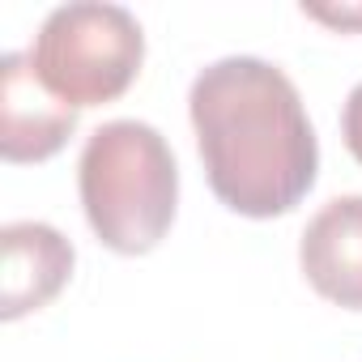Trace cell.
<instances>
[{
    "label": "cell",
    "instance_id": "6da1fadb",
    "mask_svg": "<svg viewBox=\"0 0 362 362\" xmlns=\"http://www.w3.org/2000/svg\"><path fill=\"white\" fill-rule=\"evenodd\" d=\"M214 197L243 218L290 214L315 184L320 141L298 86L260 56H226L188 94Z\"/></svg>",
    "mask_w": 362,
    "mask_h": 362
},
{
    "label": "cell",
    "instance_id": "7a4b0ae2",
    "mask_svg": "<svg viewBox=\"0 0 362 362\" xmlns=\"http://www.w3.org/2000/svg\"><path fill=\"white\" fill-rule=\"evenodd\" d=\"M77 188L90 230L119 256L162 243L179 205V166L166 136L145 119H111L90 132Z\"/></svg>",
    "mask_w": 362,
    "mask_h": 362
},
{
    "label": "cell",
    "instance_id": "3957f363",
    "mask_svg": "<svg viewBox=\"0 0 362 362\" xmlns=\"http://www.w3.org/2000/svg\"><path fill=\"white\" fill-rule=\"evenodd\" d=\"M26 60L39 86L64 107H98L119 98L136 81L145 35L124 5L73 0L43 18Z\"/></svg>",
    "mask_w": 362,
    "mask_h": 362
},
{
    "label": "cell",
    "instance_id": "277c9868",
    "mask_svg": "<svg viewBox=\"0 0 362 362\" xmlns=\"http://www.w3.org/2000/svg\"><path fill=\"white\" fill-rule=\"evenodd\" d=\"M77 132V111L52 98L22 52L0 56V153L5 162H43Z\"/></svg>",
    "mask_w": 362,
    "mask_h": 362
},
{
    "label": "cell",
    "instance_id": "5b68a950",
    "mask_svg": "<svg viewBox=\"0 0 362 362\" xmlns=\"http://www.w3.org/2000/svg\"><path fill=\"white\" fill-rule=\"evenodd\" d=\"M298 264L315 294L362 311V197H337L307 222Z\"/></svg>",
    "mask_w": 362,
    "mask_h": 362
},
{
    "label": "cell",
    "instance_id": "8992f818",
    "mask_svg": "<svg viewBox=\"0 0 362 362\" xmlns=\"http://www.w3.org/2000/svg\"><path fill=\"white\" fill-rule=\"evenodd\" d=\"M0 252H5V290H0L5 320L47 307L73 273V243L47 222H9L0 230Z\"/></svg>",
    "mask_w": 362,
    "mask_h": 362
},
{
    "label": "cell",
    "instance_id": "52a82bcc",
    "mask_svg": "<svg viewBox=\"0 0 362 362\" xmlns=\"http://www.w3.org/2000/svg\"><path fill=\"white\" fill-rule=\"evenodd\" d=\"M341 136H345V145H349V153L362 162V81L349 90V98H345V111H341Z\"/></svg>",
    "mask_w": 362,
    "mask_h": 362
},
{
    "label": "cell",
    "instance_id": "ba28073f",
    "mask_svg": "<svg viewBox=\"0 0 362 362\" xmlns=\"http://www.w3.org/2000/svg\"><path fill=\"white\" fill-rule=\"evenodd\" d=\"M303 13L315 18V22L341 26V30H358V26H362V5H341V9H328V5H303Z\"/></svg>",
    "mask_w": 362,
    "mask_h": 362
}]
</instances>
